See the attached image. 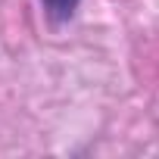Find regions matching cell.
Listing matches in <instances>:
<instances>
[{
    "mask_svg": "<svg viewBox=\"0 0 159 159\" xmlns=\"http://www.w3.org/2000/svg\"><path fill=\"white\" fill-rule=\"evenodd\" d=\"M78 3H81V0H41L44 13H47L53 22H69V19L75 16Z\"/></svg>",
    "mask_w": 159,
    "mask_h": 159,
    "instance_id": "1",
    "label": "cell"
}]
</instances>
